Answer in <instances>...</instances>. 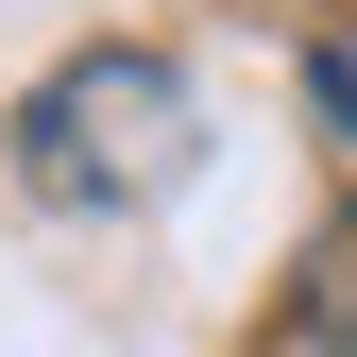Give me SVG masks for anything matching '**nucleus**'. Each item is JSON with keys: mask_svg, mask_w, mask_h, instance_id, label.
<instances>
[{"mask_svg": "<svg viewBox=\"0 0 357 357\" xmlns=\"http://www.w3.org/2000/svg\"><path fill=\"white\" fill-rule=\"evenodd\" d=\"M188 170H204V85L170 68V52H137V34L68 52L17 102V188L52 204V221H137V204L188 188Z\"/></svg>", "mask_w": 357, "mask_h": 357, "instance_id": "obj_1", "label": "nucleus"}, {"mask_svg": "<svg viewBox=\"0 0 357 357\" xmlns=\"http://www.w3.org/2000/svg\"><path fill=\"white\" fill-rule=\"evenodd\" d=\"M289 324L324 340V357H357V221H340L324 255H306V306H289Z\"/></svg>", "mask_w": 357, "mask_h": 357, "instance_id": "obj_2", "label": "nucleus"}]
</instances>
